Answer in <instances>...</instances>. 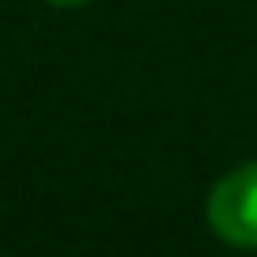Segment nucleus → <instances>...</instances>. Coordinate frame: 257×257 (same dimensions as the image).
Here are the masks:
<instances>
[{
  "mask_svg": "<svg viewBox=\"0 0 257 257\" xmlns=\"http://www.w3.org/2000/svg\"><path fill=\"white\" fill-rule=\"evenodd\" d=\"M214 236L236 248H257V163H240L210 189L206 202Z\"/></svg>",
  "mask_w": 257,
  "mask_h": 257,
  "instance_id": "f257e3e1",
  "label": "nucleus"
},
{
  "mask_svg": "<svg viewBox=\"0 0 257 257\" xmlns=\"http://www.w3.org/2000/svg\"><path fill=\"white\" fill-rule=\"evenodd\" d=\"M47 5H56V9H73V5H86V0H47Z\"/></svg>",
  "mask_w": 257,
  "mask_h": 257,
  "instance_id": "f03ea898",
  "label": "nucleus"
}]
</instances>
